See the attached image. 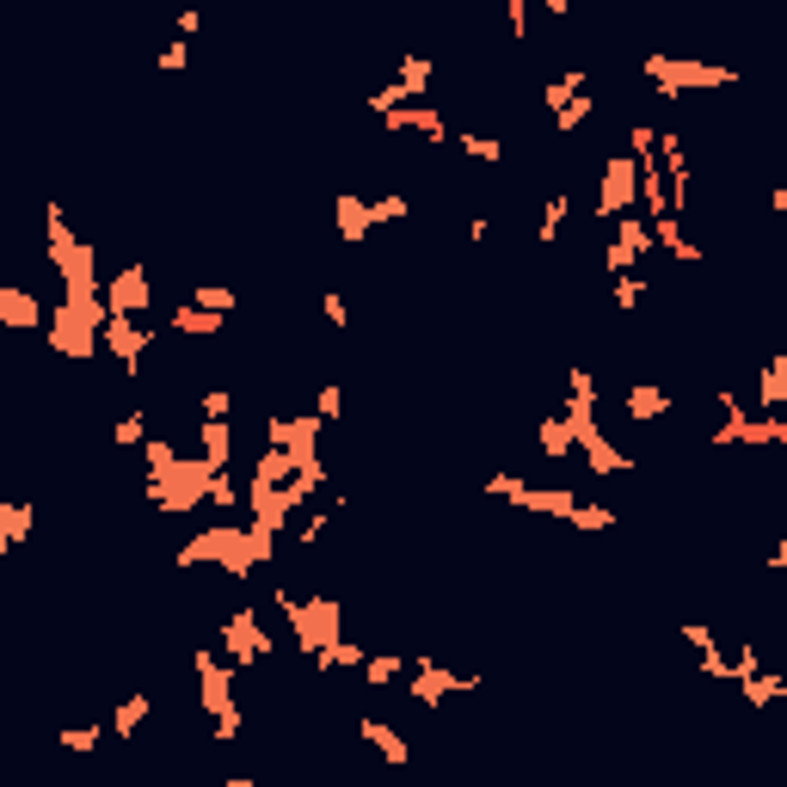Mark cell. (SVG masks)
<instances>
[{"label": "cell", "mask_w": 787, "mask_h": 787, "mask_svg": "<svg viewBox=\"0 0 787 787\" xmlns=\"http://www.w3.org/2000/svg\"><path fill=\"white\" fill-rule=\"evenodd\" d=\"M370 665V652H363V640H332V646L320 652V658H314V670H363Z\"/></svg>", "instance_id": "e0dca14e"}, {"label": "cell", "mask_w": 787, "mask_h": 787, "mask_svg": "<svg viewBox=\"0 0 787 787\" xmlns=\"http://www.w3.org/2000/svg\"><path fill=\"white\" fill-rule=\"evenodd\" d=\"M167 326L172 332H179V339H216V332H222V314H204V308H191V302H179V308L167 314Z\"/></svg>", "instance_id": "4fadbf2b"}, {"label": "cell", "mask_w": 787, "mask_h": 787, "mask_svg": "<svg viewBox=\"0 0 787 787\" xmlns=\"http://www.w3.org/2000/svg\"><path fill=\"white\" fill-rule=\"evenodd\" d=\"M105 308L123 314V320H148V308H155V277H148V265H123V271H111V283H105Z\"/></svg>", "instance_id": "8992f818"}, {"label": "cell", "mask_w": 787, "mask_h": 787, "mask_svg": "<svg viewBox=\"0 0 787 787\" xmlns=\"http://www.w3.org/2000/svg\"><path fill=\"white\" fill-rule=\"evenodd\" d=\"M633 204H640V167H633V155H616L603 167V191H597V204H591V216L597 222H621Z\"/></svg>", "instance_id": "5b68a950"}, {"label": "cell", "mask_w": 787, "mask_h": 787, "mask_svg": "<svg viewBox=\"0 0 787 787\" xmlns=\"http://www.w3.org/2000/svg\"><path fill=\"white\" fill-rule=\"evenodd\" d=\"M400 677H412V665L400 652H370V665H363V683L370 689H388V683H400Z\"/></svg>", "instance_id": "ac0fdd59"}, {"label": "cell", "mask_w": 787, "mask_h": 787, "mask_svg": "<svg viewBox=\"0 0 787 787\" xmlns=\"http://www.w3.org/2000/svg\"><path fill=\"white\" fill-rule=\"evenodd\" d=\"M155 69H160V74H179V69H191V44H185V37H172L167 50L155 56Z\"/></svg>", "instance_id": "f1b7e54d"}, {"label": "cell", "mask_w": 787, "mask_h": 787, "mask_svg": "<svg viewBox=\"0 0 787 787\" xmlns=\"http://www.w3.org/2000/svg\"><path fill=\"white\" fill-rule=\"evenodd\" d=\"M155 326L148 320H123V314H111V320H105V351H111V358H118V370H123V382H136L142 376V358H148V351H155Z\"/></svg>", "instance_id": "277c9868"}, {"label": "cell", "mask_w": 787, "mask_h": 787, "mask_svg": "<svg viewBox=\"0 0 787 787\" xmlns=\"http://www.w3.org/2000/svg\"><path fill=\"white\" fill-rule=\"evenodd\" d=\"M111 437H118L123 449H136L142 437H148V407H136V412H123L118 419V431H111Z\"/></svg>", "instance_id": "83f0119b"}, {"label": "cell", "mask_w": 787, "mask_h": 787, "mask_svg": "<svg viewBox=\"0 0 787 787\" xmlns=\"http://www.w3.org/2000/svg\"><path fill=\"white\" fill-rule=\"evenodd\" d=\"M191 308H204V314H222V320H228V314L240 308V295L228 290V283H197V290H191Z\"/></svg>", "instance_id": "cb8c5ba5"}, {"label": "cell", "mask_w": 787, "mask_h": 787, "mask_svg": "<svg viewBox=\"0 0 787 787\" xmlns=\"http://www.w3.org/2000/svg\"><path fill=\"white\" fill-rule=\"evenodd\" d=\"M197 412H204V419H228V412H234V393H228V388H204V393H197Z\"/></svg>", "instance_id": "f546056e"}, {"label": "cell", "mask_w": 787, "mask_h": 787, "mask_svg": "<svg viewBox=\"0 0 787 787\" xmlns=\"http://www.w3.org/2000/svg\"><path fill=\"white\" fill-rule=\"evenodd\" d=\"M314 419H320V425H339L344 419V388L339 382H320V388H314Z\"/></svg>", "instance_id": "484cf974"}, {"label": "cell", "mask_w": 787, "mask_h": 787, "mask_svg": "<svg viewBox=\"0 0 787 787\" xmlns=\"http://www.w3.org/2000/svg\"><path fill=\"white\" fill-rule=\"evenodd\" d=\"M456 689H480V677H462V670L437 665V658H419V665H412V677H407V702L425 707V714H437V707H444Z\"/></svg>", "instance_id": "3957f363"}, {"label": "cell", "mask_w": 787, "mask_h": 787, "mask_svg": "<svg viewBox=\"0 0 787 787\" xmlns=\"http://www.w3.org/2000/svg\"><path fill=\"white\" fill-rule=\"evenodd\" d=\"M191 670H197V707H204L209 719L246 714L240 695H234V665H228V658H216L209 646H197V652H191Z\"/></svg>", "instance_id": "6da1fadb"}, {"label": "cell", "mask_w": 787, "mask_h": 787, "mask_svg": "<svg viewBox=\"0 0 787 787\" xmlns=\"http://www.w3.org/2000/svg\"><path fill=\"white\" fill-rule=\"evenodd\" d=\"M566 523H572V530H579V535H609V530H616V523H621V517L609 511V505H597V498H591V505H584V498H579V511L566 517Z\"/></svg>", "instance_id": "44dd1931"}, {"label": "cell", "mask_w": 787, "mask_h": 787, "mask_svg": "<svg viewBox=\"0 0 787 787\" xmlns=\"http://www.w3.org/2000/svg\"><path fill=\"white\" fill-rule=\"evenodd\" d=\"M770 566H775V572H787V535H782V542L770 548Z\"/></svg>", "instance_id": "836d02e7"}, {"label": "cell", "mask_w": 787, "mask_h": 787, "mask_svg": "<svg viewBox=\"0 0 787 787\" xmlns=\"http://www.w3.org/2000/svg\"><path fill=\"white\" fill-rule=\"evenodd\" d=\"M407 216H412V197H400V191L376 197V222H407Z\"/></svg>", "instance_id": "1f68e13d"}, {"label": "cell", "mask_w": 787, "mask_h": 787, "mask_svg": "<svg viewBox=\"0 0 787 787\" xmlns=\"http://www.w3.org/2000/svg\"><path fill=\"white\" fill-rule=\"evenodd\" d=\"M566 209H572V197H566V191H554V197H548V209H542V228H535V234H542V246H554V240H560Z\"/></svg>", "instance_id": "4316f807"}, {"label": "cell", "mask_w": 787, "mask_h": 787, "mask_svg": "<svg viewBox=\"0 0 787 787\" xmlns=\"http://www.w3.org/2000/svg\"><path fill=\"white\" fill-rule=\"evenodd\" d=\"M148 707H155V695H148V689H136V695H130V702L111 714V732H118V738H136V726L148 719Z\"/></svg>", "instance_id": "d4e9b609"}, {"label": "cell", "mask_w": 787, "mask_h": 787, "mask_svg": "<svg viewBox=\"0 0 787 787\" xmlns=\"http://www.w3.org/2000/svg\"><path fill=\"white\" fill-rule=\"evenodd\" d=\"M738 695H744V707H770L787 695V677H775V670H756V677H744L738 683Z\"/></svg>", "instance_id": "d6986e66"}, {"label": "cell", "mask_w": 787, "mask_h": 787, "mask_svg": "<svg viewBox=\"0 0 787 787\" xmlns=\"http://www.w3.org/2000/svg\"><path fill=\"white\" fill-rule=\"evenodd\" d=\"M271 633H265V621H258V609H228L222 616V658L234 670H253V665H265L271 658Z\"/></svg>", "instance_id": "7a4b0ae2"}, {"label": "cell", "mask_w": 787, "mask_h": 787, "mask_svg": "<svg viewBox=\"0 0 787 787\" xmlns=\"http://www.w3.org/2000/svg\"><path fill=\"white\" fill-rule=\"evenodd\" d=\"M197 456H204L209 474H228V462H234V431H228V419H204V431H197Z\"/></svg>", "instance_id": "8fae6325"}, {"label": "cell", "mask_w": 787, "mask_h": 787, "mask_svg": "<svg viewBox=\"0 0 787 787\" xmlns=\"http://www.w3.org/2000/svg\"><path fill=\"white\" fill-rule=\"evenodd\" d=\"M0 320L19 326V332H32V326H44V308L32 302V290H19V283H7L0 290Z\"/></svg>", "instance_id": "5bb4252c"}, {"label": "cell", "mask_w": 787, "mask_h": 787, "mask_svg": "<svg viewBox=\"0 0 787 787\" xmlns=\"http://www.w3.org/2000/svg\"><path fill=\"white\" fill-rule=\"evenodd\" d=\"M358 732L370 738V744H376V756H382V763H393V770H407V763H412V744H407V732H400L393 719L363 714V719H358Z\"/></svg>", "instance_id": "ba28073f"}, {"label": "cell", "mask_w": 787, "mask_h": 787, "mask_svg": "<svg viewBox=\"0 0 787 787\" xmlns=\"http://www.w3.org/2000/svg\"><path fill=\"white\" fill-rule=\"evenodd\" d=\"M456 148H462L468 160H480V167H498V160H505V142L486 136V130H456Z\"/></svg>", "instance_id": "ffe728a7"}, {"label": "cell", "mask_w": 787, "mask_h": 787, "mask_svg": "<svg viewBox=\"0 0 787 787\" xmlns=\"http://www.w3.org/2000/svg\"><path fill=\"white\" fill-rule=\"evenodd\" d=\"M616 314H640V302L652 295V277L646 271H628V277H616Z\"/></svg>", "instance_id": "603a6c76"}, {"label": "cell", "mask_w": 787, "mask_h": 787, "mask_svg": "<svg viewBox=\"0 0 787 787\" xmlns=\"http://www.w3.org/2000/svg\"><path fill=\"white\" fill-rule=\"evenodd\" d=\"M332 222H339L344 246H363V240H370V228H376V204H370V197H358V191H344L339 204H332Z\"/></svg>", "instance_id": "9c48e42d"}, {"label": "cell", "mask_w": 787, "mask_h": 787, "mask_svg": "<svg viewBox=\"0 0 787 787\" xmlns=\"http://www.w3.org/2000/svg\"><path fill=\"white\" fill-rule=\"evenodd\" d=\"M658 246V234H652V222H640V216H621L616 222V240H609V253H603V271L609 277H628L646 265V253Z\"/></svg>", "instance_id": "52a82bcc"}, {"label": "cell", "mask_w": 787, "mask_h": 787, "mask_svg": "<svg viewBox=\"0 0 787 787\" xmlns=\"http://www.w3.org/2000/svg\"><path fill=\"white\" fill-rule=\"evenodd\" d=\"M56 744H62L69 756H93V751L105 744V726H99V719H86V726H62V732H56Z\"/></svg>", "instance_id": "7402d4cb"}, {"label": "cell", "mask_w": 787, "mask_h": 787, "mask_svg": "<svg viewBox=\"0 0 787 787\" xmlns=\"http://www.w3.org/2000/svg\"><path fill=\"white\" fill-rule=\"evenodd\" d=\"M320 314H326V326H332V332H344V326H351V308H344V295H320Z\"/></svg>", "instance_id": "d6a6232c"}, {"label": "cell", "mask_w": 787, "mask_h": 787, "mask_svg": "<svg viewBox=\"0 0 787 787\" xmlns=\"http://www.w3.org/2000/svg\"><path fill=\"white\" fill-rule=\"evenodd\" d=\"M670 407H677V393L658 388V382H633L628 400H621V412H628L633 425H652V419H670Z\"/></svg>", "instance_id": "30bf717a"}, {"label": "cell", "mask_w": 787, "mask_h": 787, "mask_svg": "<svg viewBox=\"0 0 787 787\" xmlns=\"http://www.w3.org/2000/svg\"><path fill=\"white\" fill-rule=\"evenodd\" d=\"M228 787H258V782H246V775H228Z\"/></svg>", "instance_id": "e575fe53"}, {"label": "cell", "mask_w": 787, "mask_h": 787, "mask_svg": "<svg viewBox=\"0 0 787 787\" xmlns=\"http://www.w3.org/2000/svg\"><path fill=\"white\" fill-rule=\"evenodd\" d=\"M431 74H437V62H431L425 50H407L400 69H393V81L407 86V99H431Z\"/></svg>", "instance_id": "9a60e30c"}, {"label": "cell", "mask_w": 787, "mask_h": 787, "mask_svg": "<svg viewBox=\"0 0 787 787\" xmlns=\"http://www.w3.org/2000/svg\"><path fill=\"white\" fill-rule=\"evenodd\" d=\"M535 449H542V456H548V462H566V456H572V425H566V412L560 419H542V431H535Z\"/></svg>", "instance_id": "2e32d148"}, {"label": "cell", "mask_w": 787, "mask_h": 787, "mask_svg": "<svg viewBox=\"0 0 787 787\" xmlns=\"http://www.w3.org/2000/svg\"><path fill=\"white\" fill-rule=\"evenodd\" d=\"M240 498H246V493H240L234 480H228V474H216V486H209V511H234Z\"/></svg>", "instance_id": "4dcf8cb0"}, {"label": "cell", "mask_w": 787, "mask_h": 787, "mask_svg": "<svg viewBox=\"0 0 787 787\" xmlns=\"http://www.w3.org/2000/svg\"><path fill=\"white\" fill-rule=\"evenodd\" d=\"M37 511L25 505V498H0V554H13L25 535H32Z\"/></svg>", "instance_id": "7c38bea8"}]
</instances>
